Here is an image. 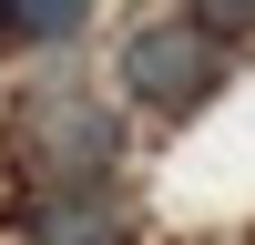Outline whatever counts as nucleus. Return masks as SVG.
Listing matches in <instances>:
<instances>
[{
  "instance_id": "nucleus-4",
  "label": "nucleus",
  "mask_w": 255,
  "mask_h": 245,
  "mask_svg": "<svg viewBox=\"0 0 255 245\" xmlns=\"http://www.w3.org/2000/svg\"><path fill=\"white\" fill-rule=\"evenodd\" d=\"M82 0H0V51H61V41H82Z\"/></svg>"
},
{
  "instance_id": "nucleus-2",
  "label": "nucleus",
  "mask_w": 255,
  "mask_h": 245,
  "mask_svg": "<svg viewBox=\"0 0 255 245\" xmlns=\"http://www.w3.org/2000/svg\"><path fill=\"white\" fill-rule=\"evenodd\" d=\"M20 153H31L51 184H102L123 163V122L102 113L92 92H31L20 102Z\"/></svg>"
},
{
  "instance_id": "nucleus-3",
  "label": "nucleus",
  "mask_w": 255,
  "mask_h": 245,
  "mask_svg": "<svg viewBox=\"0 0 255 245\" xmlns=\"http://www.w3.org/2000/svg\"><path fill=\"white\" fill-rule=\"evenodd\" d=\"M20 235L31 245H123L133 235V204L113 184H41L31 215H20Z\"/></svg>"
},
{
  "instance_id": "nucleus-1",
  "label": "nucleus",
  "mask_w": 255,
  "mask_h": 245,
  "mask_svg": "<svg viewBox=\"0 0 255 245\" xmlns=\"http://www.w3.org/2000/svg\"><path fill=\"white\" fill-rule=\"evenodd\" d=\"M113 82L143 113H194L225 92V41L204 20H143L133 41H113Z\"/></svg>"
}]
</instances>
